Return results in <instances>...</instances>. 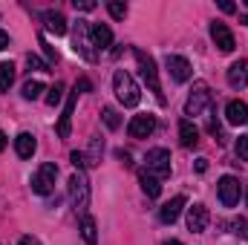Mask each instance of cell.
<instances>
[{
	"instance_id": "34",
	"label": "cell",
	"mask_w": 248,
	"mask_h": 245,
	"mask_svg": "<svg viewBox=\"0 0 248 245\" xmlns=\"http://www.w3.org/2000/svg\"><path fill=\"white\" fill-rule=\"evenodd\" d=\"M75 90H78V92H90V90H93V84H90L87 78H81V81L75 84Z\"/></svg>"
},
{
	"instance_id": "25",
	"label": "cell",
	"mask_w": 248,
	"mask_h": 245,
	"mask_svg": "<svg viewBox=\"0 0 248 245\" xmlns=\"http://www.w3.org/2000/svg\"><path fill=\"white\" fill-rule=\"evenodd\" d=\"M107 12H110L116 20H124V17H127V3H122V0H110V3H107Z\"/></svg>"
},
{
	"instance_id": "5",
	"label": "cell",
	"mask_w": 248,
	"mask_h": 245,
	"mask_svg": "<svg viewBox=\"0 0 248 245\" xmlns=\"http://www.w3.org/2000/svg\"><path fill=\"white\" fill-rule=\"evenodd\" d=\"M55 179H58V168H55L52 162H44V165L32 173V190H35L38 196H46V193H52Z\"/></svg>"
},
{
	"instance_id": "10",
	"label": "cell",
	"mask_w": 248,
	"mask_h": 245,
	"mask_svg": "<svg viewBox=\"0 0 248 245\" xmlns=\"http://www.w3.org/2000/svg\"><path fill=\"white\" fill-rule=\"evenodd\" d=\"M153 130H156V116H150V113H144V116H133L130 124H127V133H130L133 138H147Z\"/></svg>"
},
{
	"instance_id": "18",
	"label": "cell",
	"mask_w": 248,
	"mask_h": 245,
	"mask_svg": "<svg viewBox=\"0 0 248 245\" xmlns=\"http://www.w3.org/2000/svg\"><path fill=\"white\" fill-rule=\"evenodd\" d=\"M225 119H228V124H248V104H243V101H228Z\"/></svg>"
},
{
	"instance_id": "3",
	"label": "cell",
	"mask_w": 248,
	"mask_h": 245,
	"mask_svg": "<svg viewBox=\"0 0 248 245\" xmlns=\"http://www.w3.org/2000/svg\"><path fill=\"white\" fill-rule=\"evenodd\" d=\"M69 202L81 216L87 214V208H90V182H87L84 170H75L72 179H69Z\"/></svg>"
},
{
	"instance_id": "27",
	"label": "cell",
	"mask_w": 248,
	"mask_h": 245,
	"mask_svg": "<svg viewBox=\"0 0 248 245\" xmlns=\"http://www.w3.org/2000/svg\"><path fill=\"white\" fill-rule=\"evenodd\" d=\"M61 98H63V84H55V87L49 90V95H46V104L55 107V104H61Z\"/></svg>"
},
{
	"instance_id": "30",
	"label": "cell",
	"mask_w": 248,
	"mask_h": 245,
	"mask_svg": "<svg viewBox=\"0 0 248 245\" xmlns=\"http://www.w3.org/2000/svg\"><path fill=\"white\" fill-rule=\"evenodd\" d=\"M231 228H234V234H237V237L248 240V222H246V219H234V222H231Z\"/></svg>"
},
{
	"instance_id": "22",
	"label": "cell",
	"mask_w": 248,
	"mask_h": 245,
	"mask_svg": "<svg viewBox=\"0 0 248 245\" xmlns=\"http://www.w3.org/2000/svg\"><path fill=\"white\" fill-rule=\"evenodd\" d=\"M81 237H84V243H87V245L98 243V228H95V219H93L90 214H84V216H81Z\"/></svg>"
},
{
	"instance_id": "32",
	"label": "cell",
	"mask_w": 248,
	"mask_h": 245,
	"mask_svg": "<svg viewBox=\"0 0 248 245\" xmlns=\"http://www.w3.org/2000/svg\"><path fill=\"white\" fill-rule=\"evenodd\" d=\"M75 9H84V12H93V9H95V3H93V0H75Z\"/></svg>"
},
{
	"instance_id": "33",
	"label": "cell",
	"mask_w": 248,
	"mask_h": 245,
	"mask_svg": "<svg viewBox=\"0 0 248 245\" xmlns=\"http://www.w3.org/2000/svg\"><path fill=\"white\" fill-rule=\"evenodd\" d=\"M219 9H222L225 15H231V12H237V6H234L231 0H219Z\"/></svg>"
},
{
	"instance_id": "36",
	"label": "cell",
	"mask_w": 248,
	"mask_h": 245,
	"mask_svg": "<svg viewBox=\"0 0 248 245\" xmlns=\"http://www.w3.org/2000/svg\"><path fill=\"white\" fill-rule=\"evenodd\" d=\"M17 245H41V243H38L35 237H20V240H17Z\"/></svg>"
},
{
	"instance_id": "9",
	"label": "cell",
	"mask_w": 248,
	"mask_h": 245,
	"mask_svg": "<svg viewBox=\"0 0 248 245\" xmlns=\"http://www.w3.org/2000/svg\"><path fill=\"white\" fill-rule=\"evenodd\" d=\"M72 49L81 52L87 61H95V49H93V41H90V26H84L78 20V29H75V38H72Z\"/></svg>"
},
{
	"instance_id": "29",
	"label": "cell",
	"mask_w": 248,
	"mask_h": 245,
	"mask_svg": "<svg viewBox=\"0 0 248 245\" xmlns=\"http://www.w3.org/2000/svg\"><path fill=\"white\" fill-rule=\"evenodd\" d=\"M69 159H72L75 170H84V168L90 165V162H87V156H84V153H78V150H72V153H69Z\"/></svg>"
},
{
	"instance_id": "31",
	"label": "cell",
	"mask_w": 248,
	"mask_h": 245,
	"mask_svg": "<svg viewBox=\"0 0 248 245\" xmlns=\"http://www.w3.org/2000/svg\"><path fill=\"white\" fill-rule=\"evenodd\" d=\"M237 156H240L243 162H248V136H240V138H237Z\"/></svg>"
},
{
	"instance_id": "1",
	"label": "cell",
	"mask_w": 248,
	"mask_h": 245,
	"mask_svg": "<svg viewBox=\"0 0 248 245\" xmlns=\"http://www.w3.org/2000/svg\"><path fill=\"white\" fill-rule=\"evenodd\" d=\"M113 90H116V98L122 101L124 107H136V104L141 101L139 84H136L133 75L124 72V69H116V75H113Z\"/></svg>"
},
{
	"instance_id": "24",
	"label": "cell",
	"mask_w": 248,
	"mask_h": 245,
	"mask_svg": "<svg viewBox=\"0 0 248 245\" xmlns=\"http://www.w3.org/2000/svg\"><path fill=\"white\" fill-rule=\"evenodd\" d=\"M41 92H44V84H41V81H26V84H23V98H26V101L41 98Z\"/></svg>"
},
{
	"instance_id": "17",
	"label": "cell",
	"mask_w": 248,
	"mask_h": 245,
	"mask_svg": "<svg viewBox=\"0 0 248 245\" xmlns=\"http://www.w3.org/2000/svg\"><path fill=\"white\" fill-rule=\"evenodd\" d=\"M75 98H78V90H72V92H69V98H66V107H63V116H61V122H58V136H61V138H69V124H72Z\"/></svg>"
},
{
	"instance_id": "14",
	"label": "cell",
	"mask_w": 248,
	"mask_h": 245,
	"mask_svg": "<svg viewBox=\"0 0 248 245\" xmlns=\"http://www.w3.org/2000/svg\"><path fill=\"white\" fill-rule=\"evenodd\" d=\"M228 84H231L234 90H243L248 84V61L246 58H240V61H234L228 66Z\"/></svg>"
},
{
	"instance_id": "19",
	"label": "cell",
	"mask_w": 248,
	"mask_h": 245,
	"mask_svg": "<svg viewBox=\"0 0 248 245\" xmlns=\"http://www.w3.org/2000/svg\"><path fill=\"white\" fill-rule=\"evenodd\" d=\"M179 141H182V147H196L199 144V130L190 119L179 122Z\"/></svg>"
},
{
	"instance_id": "23",
	"label": "cell",
	"mask_w": 248,
	"mask_h": 245,
	"mask_svg": "<svg viewBox=\"0 0 248 245\" xmlns=\"http://www.w3.org/2000/svg\"><path fill=\"white\" fill-rule=\"evenodd\" d=\"M12 81H15V63H0V95L12 87Z\"/></svg>"
},
{
	"instance_id": "38",
	"label": "cell",
	"mask_w": 248,
	"mask_h": 245,
	"mask_svg": "<svg viewBox=\"0 0 248 245\" xmlns=\"http://www.w3.org/2000/svg\"><path fill=\"white\" fill-rule=\"evenodd\" d=\"M6 150V136H3V130H0V153Z\"/></svg>"
},
{
	"instance_id": "21",
	"label": "cell",
	"mask_w": 248,
	"mask_h": 245,
	"mask_svg": "<svg viewBox=\"0 0 248 245\" xmlns=\"http://www.w3.org/2000/svg\"><path fill=\"white\" fill-rule=\"evenodd\" d=\"M139 182H141V190H144L150 199H156V196L162 193V182H159L153 173H147V170H141V173H139Z\"/></svg>"
},
{
	"instance_id": "40",
	"label": "cell",
	"mask_w": 248,
	"mask_h": 245,
	"mask_svg": "<svg viewBox=\"0 0 248 245\" xmlns=\"http://www.w3.org/2000/svg\"><path fill=\"white\" fill-rule=\"evenodd\" d=\"M243 23H246V26H248V15H243Z\"/></svg>"
},
{
	"instance_id": "16",
	"label": "cell",
	"mask_w": 248,
	"mask_h": 245,
	"mask_svg": "<svg viewBox=\"0 0 248 245\" xmlns=\"http://www.w3.org/2000/svg\"><path fill=\"white\" fill-rule=\"evenodd\" d=\"M90 41H93V46L107 49V46L113 44V32H110V26H104V23H93V26H90Z\"/></svg>"
},
{
	"instance_id": "11",
	"label": "cell",
	"mask_w": 248,
	"mask_h": 245,
	"mask_svg": "<svg viewBox=\"0 0 248 245\" xmlns=\"http://www.w3.org/2000/svg\"><path fill=\"white\" fill-rule=\"evenodd\" d=\"M211 38H214V44L219 46V52H234V46H237V41H234V35H231V29L225 26V23H211Z\"/></svg>"
},
{
	"instance_id": "6",
	"label": "cell",
	"mask_w": 248,
	"mask_h": 245,
	"mask_svg": "<svg viewBox=\"0 0 248 245\" xmlns=\"http://www.w3.org/2000/svg\"><path fill=\"white\" fill-rule=\"evenodd\" d=\"M144 162H147V173H153L159 182L170 176V153H168L165 147H156V150H150Z\"/></svg>"
},
{
	"instance_id": "37",
	"label": "cell",
	"mask_w": 248,
	"mask_h": 245,
	"mask_svg": "<svg viewBox=\"0 0 248 245\" xmlns=\"http://www.w3.org/2000/svg\"><path fill=\"white\" fill-rule=\"evenodd\" d=\"M196 170L205 173V170H208V159H196Z\"/></svg>"
},
{
	"instance_id": "39",
	"label": "cell",
	"mask_w": 248,
	"mask_h": 245,
	"mask_svg": "<svg viewBox=\"0 0 248 245\" xmlns=\"http://www.w3.org/2000/svg\"><path fill=\"white\" fill-rule=\"evenodd\" d=\"M165 245H185V243H179V240H168Z\"/></svg>"
},
{
	"instance_id": "2",
	"label": "cell",
	"mask_w": 248,
	"mask_h": 245,
	"mask_svg": "<svg viewBox=\"0 0 248 245\" xmlns=\"http://www.w3.org/2000/svg\"><path fill=\"white\" fill-rule=\"evenodd\" d=\"M133 58H136V63H139L141 78H144V84L150 87V92H156L159 104H165V92H162V84H159V69H156V61H153L144 49H133Z\"/></svg>"
},
{
	"instance_id": "28",
	"label": "cell",
	"mask_w": 248,
	"mask_h": 245,
	"mask_svg": "<svg viewBox=\"0 0 248 245\" xmlns=\"http://www.w3.org/2000/svg\"><path fill=\"white\" fill-rule=\"evenodd\" d=\"M26 63H29V69H41V72H49V69H52V63L49 61H41V58H35V55H29Z\"/></svg>"
},
{
	"instance_id": "41",
	"label": "cell",
	"mask_w": 248,
	"mask_h": 245,
	"mask_svg": "<svg viewBox=\"0 0 248 245\" xmlns=\"http://www.w3.org/2000/svg\"><path fill=\"white\" fill-rule=\"evenodd\" d=\"M246 6H248V0H246Z\"/></svg>"
},
{
	"instance_id": "4",
	"label": "cell",
	"mask_w": 248,
	"mask_h": 245,
	"mask_svg": "<svg viewBox=\"0 0 248 245\" xmlns=\"http://www.w3.org/2000/svg\"><path fill=\"white\" fill-rule=\"evenodd\" d=\"M208 107H211V87L205 81H196L193 90H190V95H187V101H185V116H199Z\"/></svg>"
},
{
	"instance_id": "12",
	"label": "cell",
	"mask_w": 248,
	"mask_h": 245,
	"mask_svg": "<svg viewBox=\"0 0 248 245\" xmlns=\"http://www.w3.org/2000/svg\"><path fill=\"white\" fill-rule=\"evenodd\" d=\"M208 222H211V214H208V208L205 205H193V208H187V231H193V234H202L205 228H208Z\"/></svg>"
},
{
	"instance_id": "26",
	"label": "cell",
	"mask_w": 248,
	"mask_h": 245,
	"mask_svg": "<svg viewBox=\"0 0 248 245\" xmlns=\"http://www.w3.org/2000/svg\"><path fill=\"white\" fill-rule=\"evenodd\" d=\"M104 124H107L110 130H119V127H122V119H119V113H116L113 107H104Z\"/></svg>"
},
{
	"instance_id": "8",
	"label": "cell",
	"mask_w": 248,
	"mask_h": 245,
	"mask_svg": "<svg viewBox=\"0 0 248 245\" xmlns=\"http://www.w3.org/2000/svg\"><path fill=\"white\" fill-rule=\"evenodd\" d=\"M165 66H168V72H170V78H173L176 84H185L187 78L193 75L190 61L182 58V55H168V58H165Z\"/></svg>"
},
{
	"instance_id": "13",
	"label": "cell",
	"mask_w": 248,
	"mask_h": 245,
	"mask_svg": "<svg viewBox=\"0 0 248 245\" xmlns=\"http://www.w3.org/2000/svg\"><path fill=\"white\" fill-rule=\"evenodd\" d=\"M182 208H185V196H173L170 202H165V205L159 208V219H162L165 225H173V222L179 219Z\"/></svg>"
},
{
	"instance_id": "15",
	"label": "cell",
	"mask_w": 248,
	"mask_h": 245,
	"mask_svg": "<svg viewBox=\"0 0 248 245\" xmlns=\"http://www.w3.org/2000/svg\"><path fill=\"white\" fill-rule=\"evenodd\" d=\"M41 20H44L46 32H52V35H66V20H63L61 12L46 9V12H41Z\"/></svg>"
},
{
	"instance_id": "7",
	"label": "cell",
	"mask_w": 248,
	"mask_h": 245,
	"mask_svg": "<svg viewBox=\"0 0 248 245\" xmlns=\"http://www.w3.org/2000/svg\"><path fill=\"white\" fill-rule=\"evenodd\" d=\"M217 190H219V202L225 208H234L240 202V179L237 176H222L219 184H217Z\"/></svg>"
},
{
	"instance_id": "20",
	"label": "cell",
	"mask_w": 248,
	"mask_h": 245,
	"mask_svg": "<svg viewBox=\"0 0 248 245\" xmlns=\"http://www.w3.org/2000/svg\"><path fill=\"white\" fill-rule=\"evenodd\" d=\"M35 147H38V141H35V136H32V133H20V136L15 138V150H17V156H20V159H32Z\"/></svg>"
},
{
	"instance_id": "35",
	"label": "cell",
	"mask_w": 248,
	"mask_h": 245,
	"mask_svg": "<svg viewBox=\"0 0 248 245\" xmlns=\"http://www.w3.org/2000/svg\"><path fill=\"white\" fill-rule=\"evenodd\" d=\"M3 49H9V35L0 29V52H3Z\"/></svg>"
}]
</instances>
